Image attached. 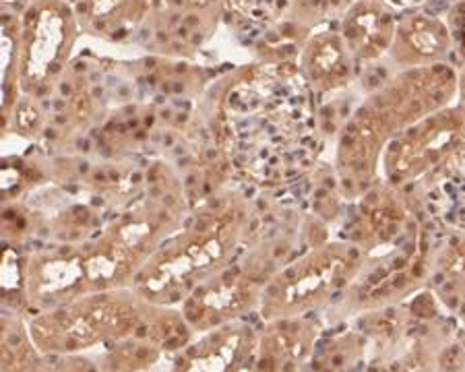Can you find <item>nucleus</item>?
<instances>
[{
    "mask_svg": "<svg viewBox=\"0 0 465 372\" xmlns=\"http://www.w3.org/2000/svg\"><path fill=\"white\" fill-rule=\"evenodd\" d=\"M447 181H445V197L451 203V211H447V220H455L460 226L465 228V155L463 149L455 153L445 166Z\"/></svg>",
    "mask_w": 465,
    "mask_h": 372,
    "instance_id": "nucleus-5",
    "label": "nucleus"
},
{
    "mask_svg": "<svg viewBox=\"0 0 465 372\" xmlns=\"http://www.w3.org/2000/svg\"><path fill=\"white\" fill-rule=\"evenodd\" d=\"M455 17H457V27H455V34L460 40L463 42V52H465V3L460 5V9L455 11Z\"/></svg>",
    "mask_w": 465,
    "mask_h": 372,
    "instance_id": "nucleus-8",
    "label": "nucleus"
},
{
    "mask_svg": "<svg viewBox=\"0 0 465 372\" xmlns=\"http://www.w3.org/2000/svg\"><path fill=\"white\" fill-rule=\"evenodd\" d=\"M461 93H463V103H465V73H463V81H461Z\"/></svg>",
    "mask_w": 465,
    "mask_h": 372,
    "instance_id": "nucleus-9",
    "label": "nucleus"
},
{
    "mask_svg": "<svg viewBox=\"0 0 465 372\" xmlns=\"http://www.w3.org/2000/svg\"><path fill=\"white\" fill-rule=\"evenodd\" d=\"M309 71L317 85L322 89L335 87L341 83V79L348 74L346 61H343V50L340 42L325 37V40L314 42L309 56Z\"/></svg>",
    "mask_w": 465,
    "mask_h": 372,
    "instance_id": "nucleus-3",
    "label": "nucleus"
},
{
    "mask_svg": "<svg viewBox=\"0 0 465 372\" xmlns=\"http://www.w3.org/2000/svg\"><path fill=\"white\" fill-rule=\"evenodd\" d=\"M445 269L457 281H465V238L447 250Z\"/></svg>",
    "mask_w": 465,
    "mask_h": 372,
    "instance_id": "nucleus-7",
    "label": "nucleus"
},
{
    "mask_svg": "<svg viewBox=\"0 0 465 372\" xmlns=\"http://www.w3.org/2000/svg\"><path fill=\"white\" fill-rule=\"evenodd\" d=\"M391 19L372 6L358 9L346 24V34L351 46L362 56L379 54L391 37Z\"/></svg>",
    "mask_w": 465,
    "mask_h": 372,
    "instance_id": "nucleus-2",
    "label": "nucleus"
},
{
    "mask_svg": "<svg viewBox=\"0 0 465 372\" xmlns=\"http://www.w3.org/2000/svg\"><path fill=\"white\" fill-rule=\"evenodd\" d=\"M465 143V118L461 112L434 116L430 126L411 131L397 141L391 152V172L397 176L414 174L439 162H449Z\"/></svg>",
    "mask_w": 465,
    "mask_h": 372,
    "instance_id": "nucleus-1",
    "label": "nucleus"
},
{
    "mask_svg": "<svg viewBox=\"0 0 465 372\" xmlns=\"http://www.w3.org/2000/svg\"><path fill=\"white\" fill-rule=\"evenodd\" d=\"M340 271H341L340 260L319 265V267H314V269L306 271L302 278L296 279V281H292V284H290L286 302H294V300L306 302V300H311L314 294H321L322 289H325L329 284H331L333 278Z\"/></svg>",
    "mask_w": 465,
    "mask_h": 372,
    "instance_id": "nucleus-6",
    "label": "nucleus"
},
{
    "mask_svg": "<svg viewBox=\"0 0 465 372\" xmlns=\"http://www.w3.org/2000/svg\"><path fill=\"white\" fill-rule=\"evenodd\" d=\"M406 40L418 58H434L445 52L449 32L434 19H414L406 27Z\"/></svg>",
    "mask_w": 465,
    "mask_h": 372,
    "instance_id": "nucleus-4",
    "label": "nucleus"
},
{
    "mask_svg": "<svg viewBox=\"0 0 465 372\" xmlns=\"http://www.w3.org/2000/svg\"><path fill=\"white\" fill-rule=\"evenodd\" d=\"M463 118H465V110H463Z\"/></svg>",
    "mask_w": 465,
    "mask_h": 372,
    "instance_id": "nucleus-10",
    "label": "nucleus"
}]
</instances>
